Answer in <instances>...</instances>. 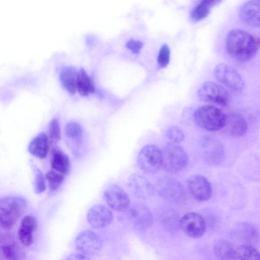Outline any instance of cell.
Returning <instances> with one entry per match:
<instances>
[{
  "mask_svg": "<svg viewBox=\"0 0 260 260\" xmlns=\"http://www.w3.org/2000/svg\"><path fill=\"white\" fill-rule=\"evenodd\" d=\"M170 51L169 46L164 44L160 48L157 56V63L160 68L166 67L170 62Z\"/></svg>",
  "mask_w": 260,
  "mask_h": 260,
  "instance_id": "d6a6232c",
  "label": "cell"
},
{
  "mask_svg": "<svg viewBox=\"0 0 260 260\" xmlns=\"http://www.w3.org/2000/svg\"><path fill=\"white\" fill-rule=\"evenodd\" d=\"M179 225L187 236L194 239L202 237L206 231V223L203 217L193 212L185 214L179 220Z\"/></svg>",
  "mask_w": 260,
  "mask_h": 260,
  "instance_id": "30bf717a",
  "label": "cell"
},
{
  "mask_svg": "<svg viewBox=\"0 0 260 260\" xmlns=\"http://www.w3.org/2000/svg\"><path fill=\"white\" fill-rule=\"evenodd\" d=\"M157 187L159 195L165 200L180 203L186 199V193L181 184L174 179L165 178L159 180Z\"/></svg>",
  "mask_w": 260,
  "mask_h": 260,
  "instance_id": "8fae6325",
  "label": "cell"
},
{
  "mask_svg": "<svg viewBox=\"0 0 260 260\" xmlns=\"http://www.w3.org/2000/svg\"><path fill=\"white\" fill-rule=\"evenodd\" d=\"M77 73L72 68L63 70L60 74V79L62 86L71 94L76 90Z\"/></svg>",
  "mask_w": 260,
  "mask_h": 260,
  "instance_id": "4316f807",
  "label": "cell"
},
{
  "mask_svg": "<svg viewBox=\"0 0 260 260\" xmlns=\"http://www.w3.org/2000/svg\"><path fill=\"white\" fill-rule=\"evenodd\" d=\"M201 2L204 3L211 7H213L214 6L216 5L218 3L220 2L221 0H200Z\"/></svg>",
  "mask_w": 260,
  "mask_h": 260,
  "instance_id": "8d00e7d4",
  "label": "cell"
},
{
  "mask_svg": "<svg viewBox=\"0 0 260 260\" xmlns=\"http://www.w3.org/2000/svg\"><path fill=\"white\" fill-rule=\"evenodd\" d=\"M236 247L226 240H219L214 245V254L221 259H235Z\"/></svg>",
  "mask_w": 260,
  "mask_h": 260,
  "instance_id": "cb8c5ba5",
  "label": "cell"
},
{
  "mask_svg": "<svg viewBox=\"0 0 260 260\" xmlns=\"http://www.w3.org/2000/svg\"><path fill=\"white\" fill-rule=\"evenodd\" d=\"M103 244V241L99 235L90 230L81 232L75 240L76 249L79 252L88 256L99 253Z\"/></svg>",
  "mask_w": 260,
  "mask_h": 260,
  "instance_id": "9c48e42d",
  "label": "cell"
},
{
  "mask_svg": "<svg viewBox=\"0 0 260 260\" xmlns=\"http://www.w3.org/2000/svg\"><path fill=\"white\" fill-rule=\"evenodd\" d=\"M199 98L203 101L226 107L230 96L227 90L221 85L211 81L204 83L198 91Z\"/></svg>",
  "mask_w": 260,
  "mask_h": 260,
  "instance_id": "5b68a950",
  "label": "cell"
},
{
  "mask_svg": "<svg viewBox=\"0 0 260 260\" xmlns=\"http://www.w3.org/2000/svg\"><path fill=\"white\" fill-rule=\"evenodd\" d=\"M38 226L37 220L31 215L25 216L18 230V237L21 242L25 246L30 245L34 240V232Z\"/></svg>",
  "mask_w": 260,
  "mask_h": 260,
  "instance_id": "44dd1931",
  "label": "cell"
},
{
  "mask_svg": "<svg viewBox=\"0 0 260 260\" xmlns=\"http://www.w3.org/2000/svg\"><path fill=\"white\" fill-rule=\"evenodd\" d=\"M46 179L50 190L54 191L57 190L63 182L64 175L54 170L47 172L45 176Z\"/></svg>",
  "mask_w": 260,
  "mask_h": 260,
  "instance_id": "83f0119b",
  "label": "cell"
},
{
  "mask_svg": "<svg viewBox=\"0 0 260 260\" xmlns=\"http://www.w3.org/2000/svg\"><path fill=\"white\" fill-rule=\"evenodd\" d=\"M259 46L258 38L241 29L231 30L225 39V47L228 53L234 59L247 62L252 59Z\"/></svg>",
  "mask_w": 260,
  "mask_h": 260,
  "instance_id": "6da1fadb",
  "label": "cell"
},
{
  "mask_svg": "<svg viewBox=\"0 0 260 260\" xmlns=\"http://www.w3.org/2000/svg\"><path fill=\"white\" fill-rule=\"evenodd\" d=\"M114 214L110 209L105 205L93 206L87 214V220L93 228L101 229L110 225L113 220Z\"/></svg>",
  "mask_w": 260,
  "mask_h": 260,
  "instance_id": "5bb4252c",
  "label": "cell"
},
{
  "mask_svg": "<svg viewBox=\"0 0 260 260\" xmlns=\"http://www.w3.org/2000/svg\"><path fill=\"white\" fill-rule=\"evenodd\" d=\"M127 183L132 192L138 198L147 199L153 194L154 189L152 184L139 174H132Z\"/></svg>",
  "mask_w": 260,
  "mask_h": 260,
  "instance_id": "ac0fdd59",
  "label": "cell"
},
{
  "mask_svg": "<svg viewBox=\"0 0 260 260\" xmlns=\"http://www.w3.org/2000/svg\"><path fill=\"white\" fill-rule=\"evenodd\" d=\"M241 21L254 28L259 26V0H250L245 2L239 12Z\"/></svg>",
  "mask_w": 260,
  "mask_h": 260,
  "instance_id": "e0dca14e",
  "label": "cell"
},
{
  "mask_svg": "<svg viewBox=\"0 0 260 260\" xmlns=\"http://www.w3.org/2000/svg\"><path fill=\"white\" fill-rule=\"evenodd\" d=\"M137 162L144 172L149 174L156 172L162 167L161 150L154 145L145 146L140 151Z\"/></svg>",
  "mask_w": 260,
  "mask_h": 260,
  "instance_id": "8992f818",
  "label": "cell"
},
{
  "mask_svg": "<svg viewBox=\"0 0 260 260\" xmlns=\"http://www.w3.org/2000/svg\"><path fill=\"white\" fill-rule=\"evenodd\" d=\"M35 191L37 193L43 192L46 189L45 177L42 171L38 169L35 171Z\"/></svg>",
  "mask_w": 260,
  "mask_h": 260,
  "instance_id": "836d02e7",
  "label": "cell"
},
{
  "mask_svg": "<svg viewBox=\"0 0 260 260\" xmlns=\"http://www.w3.org/2000/svg\"><path fill=\"white\" fill-rule=\"evenodd\" d=\"M226 115L219 109L212 106H204L198 108L193 114L197 124L209 131H216L222 128Z\"/></svg>",
  "mask_w": 260,
  "mask_h": 260,
  "instance_id": "277c9868",
  "label": "cell"
},
{
  "mask_svg": "<svg viewBox=\"0 0 260 260\" xmlns=\"http://www.w3.org/2000/svg\"><path fill=\"white\" fill-rule=\"evenodd\" d=\"M260 254L254 246L241 244L236 247L235 259L259 260Z\"/></svg>",
  "mask_w": 260,
  "mask_h": 260,
  "instance_id": "484cf974",
  "label": "cell"
},
{
  "mask_svg": "<svg viewBox=\"0 0 260 260\" xmlns=\"http://www.w3.org/2000/svg\"><path fill=\"white\" fill-rule=\"evenodd\" d=\"M48 135L49 143L55 146L61 138L60 125L57 119H54L49 123Z\"/></svg>",
  "mask_w": 260,
  "mask_h": 260,
  "instance_id": "f546056e",
  "label": "cell"
},
{
  "mask_svg": "<svg viewBox=\"0 0 260 260\" xmlns=\"http://www.w3.org/2000/svg\"><path fill=\"white\" fill-rule=\"evenodd\" d=\"M162 167L169 172L178 173L184 170L189 164L188 156L178 144L170 143L161 150Z\"/></svg>",
  "mask_w": 260,
  "mask_h": 260,
  "instance_id": "3957f363",
  "label": "cell"
},
{
  "mask_svg": "<svg viewBox=\"0 0 260 260\" xmlns=\"http://www.w3.org/2000/svg\"><path fill=\"white\" fill-rule=\"evenodd\" d=\"M127 49L130 50L133 53L138 54L143 46V43L139 41L131 40L127 42L126 44Z\"/></svg>",
  "mask_w": 260,
  "mask_h": 260,
  "instance_id": "e575fe53",
  "label": "cell"
},
{
  "mask_svg": "<svg viewBox=\"0 0 260 260\" xmlns=\"http://www.w3.org/2000/svg\"><path fill=\"white\" fill-rule=\"evenodd\" d=\"M49 148V139L45 134L41 133L31 140L28 150L32 155L39 158H44L47 155Z\"/></svg>",
  "mask_w": 260,
  "mask_h": 260,
  "instance_id": "603a6c76",
  "label": "cell"
},
{
  "mask_svg": "<svg viewBox=\"0 0 260 260\" xmlns=\"http://www.w3.org/2000/svg\"><path fill=\"white\" fill-rule=\"evenodd\" d=\"M223 128L229 135L234 137L245 135L248 129L245 119L243 116L236 113H230L226 115Z\"/></svg>",
  "mask_w": 260,
  "mask_h": 260,
  "instance_id": "d6986e66",
  "label": "cell"
},
{
  "mask_svg": "<svg viewBox=\"0 0 260 260\" xmlns=\"http://www.w3.org/2000/svg\"><path fill=\"white\" fill-rule=\"evenodd\" d=\"M214 76L220 83L234 91H240L243 87V81L240 74L232 67L220 63L215 67Z\"/></svg>",
  "mask_w": 260,
  "mask_h": 260,
  "instance_id": "52a82bcc",
  "label": "cell"
},
{
  "mask_svg": "<svg viewBox=\"0 0 260 260\" xmlns=\"http://www.w3.org/2000/svg\"><path fill=\"white\" fill-rule=\"evenodd\" d=\"M166 136L171 143L179 144L185 139L182 131L176 126H171L166 132Z\"/></svg>",
  "mask_w": 260,
  "mask_h": 260,
  "instance_id": "4dcf8cb0",
  "label": "cell"
},
{
  "mask_svg": "<svg viewBox=\"0 0 260 260\" xmlns=\"http://www.w3.org/2000/svg\"><path fill=\"white\" fill-rule=\"evenodd\" d=\"M50 161L53 170L63 175L69 172L70 168L69 157L55 145L53 146L51 150Z\"/></svg>",
  "mask_w": 260,
  "mask_h": 260,
  "instance_id": "7402d4cb",
  "label": "cell"
},
{
  "mask_svg": "<svg viewBox=\"0 0 260 260\" xmlns=\"http://www.w3.org/2000/svg\"><path fill=\"white\" fill-rule=\"evenodd\" d=\"M202 148L204 159L208 164L217 165L223 161L224 149L218 140L212 137H205L202 140Z\"/></svg>",
  "mask_w": 260,
  "mask_h": 260,
  "instance_id": "4fadbf2b",
  "label": "cell"
},
{
  "mask_svg": "<svg viewBox=\"0 0 260 260\" xmlns=\"http://www.w3.org/2000/svg\"><path fill=\"white\" fill-rule=\"evenodd\" d=\"M76 88L81 95H87L95 91L92 79L83 69H81L77 75Z\"/></svg>",
  "mask_w": 260,
  "mask_h": 260,
  "instance_id": "d4e9b609",
  "label": "cell"
},
{
  "mask_svg": "<svg viewBox=\"0 0 260 260\" xmlns=\"http://www.w3.org/2000/svg\"><path fill=\"white\" fill-rule=\"evenodd\" d=\"M125 217L128 222L135 228L146 230L153 222V217L150 209L142 204H135L125 210Z\"/></svg>",
  "mask_w": 260,
  "mask_h": 260,
  "instance_id": "ba28073f",
  "label": "cell"
},
{
  "mask_svg": "<svg viewBox=\"0 0 260 260\" xmlns=\"http://www.w3.org/2000/svg\"><path fill=\"white\" fill-rule=\"evenodd\" d=\"M90 258L80 252L77 253H72L70 254H69L66 258V260H74V259H80V260H84V259H89Z\"/></svg>",
  "mask_w": 260,
  "mask_h": 260,
  "instance_id": "d590c367",
  "label": "cell"
},
{
  "mask_svg": "<svg viewBox=\"0 0 260 260\" xmlns=\"http://www.w3.org/2000/svg\"><path fill=\"white\" fill-rule=\"evenodd\" d=\"M188 187L191 194L199 201H207L212 196L211 183L203 176L194 175L191 177L188 181Z\"/></svg>",
  "mask_w": 260,
  "mask_h": 260,
  "instance_id": "9a60e30c",
  "label": "cell"
},
{
  "mask_svg": "<svg viewBox=\"0 0 260 260\" xmlns=\"http://www.w3.org/2000/svg\"><path fill=\"white\" fill-rule=\"evenodd\" d=\"M65 133L70 138L79 139L82 135V129L79 123L71 122L66 124Z\"/></svg>",
  "mask_w": 260,
  "mask_h": 260,
  "instance_id": "1f68e13d",
  "label": "cell"
},
{
  "mask_svg": "<svg viewBox=\"0 0 260 260\" xmlns=\"http://www.w3.org/2000/svg\"><path fill=\"white\" fill-rule=\"evenodd\" d=\"M234 236L242 244L255 246L258 241V234L255 227L248 222L240 223L234 230Z\"/></svg>",
  "mask_w": 260,
  "mask_h": 260,
  "instance_id": "ffe728a7",
  "label": "cell"
},
{
  "mask_svg": "<svg viewBox=\"0 0 260 260\" xmlns=\"http://www.w3.org/2000/svg\"><path fill=\"white\" fill-rule=\"evenodd\" d=\"M24 257L23 251L11 235H0V259H21Z\"/></svg>",
  "mask_w": 260,
  "mask_h": 260,
  "instance_id": "2e32d148",
  "label": "cell"
},
{
  "mask_svg": "<svg viewBox=\"0 0 260 260\" xmlns=\"http://www.w3.org/2000/svg\"><path fill=\"white\" fill-rule=\"evenodd\" d=\"M26 203L22 198L9 196L0 200V224L6 229L12 227L23 214Z\"/></svg>",
  "mask_w": 260,
  "mask_h": 260,
  "instance_id": "7a4b0ae2",
  "label": "cell"
},
{
  "mask_svg": "<svg viewBox=\"0 0 260 260\" xmlns=\"http://www.w3.org/2000/svg\"><path fill=\"white\" fill-rule=\"evenodd\" d=\"M108 205L117 212H124L130 205V199L127 193L120 186L113 184L104 193Z\"/></svg>",
  "mask_w": 260,
  "mask_h": 260,
  "instance_id": "7c38bea8",
  "label": "cell"
},
{
  "mask_svg": "<svg viewBox=\"0 0 260 260\" xmlns=\"http://www.w3.org/2000/svg\"><path fill=\"white\" fill-rule=\"evenodd\" d=\"M212 7L201 2L191 11V17L194 21H201L208 16Z\"/></svg>",
  "mask_w": 260,
  "mask_h": 260,
  "instance_id": "f1b7e54d",
  "label": "cell"
}]
</instances>
